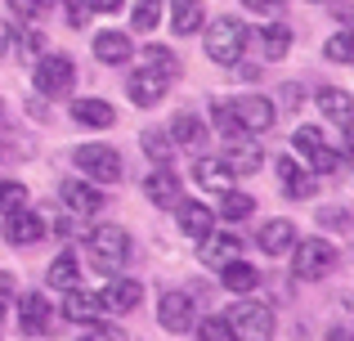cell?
Segmentation results:
<instances>
[{
    "mask_svg": "<svg viewBox=\"0 0 354 341\" xmlns=\"http://www.w3.org/2000/svg\"><path fill=\"white\" fill-rule=\"evenodd\" d=\"M86 256L90 265H95L99 274H121V265H126L130 256V234L121 225H99L86 234Z\"/></svg>",
    "mask_w": 354,
    "mask_h": 341,
    "instance_id": "1",
    "label": "cell"
},
{
    "mask_svg": "<svg viewBox=\"0 0 354 341\" xmlns=\"http://www.w3.org/2000/svg\"><path fill=\"white\" fill-rule=\"evenodd\" d=\"M225 324H229V333H234V341H269L274 337V310H269L265 301L238 297L234 306H229Z\"/></svg>",
    "mask_w": 354,
    "mask_h": 341,
    "instance_id": "2",
    "label": "cell"
},
{
    "mask_svg": "<svg viewBox=\"0 0 354 341\" xmlns=\"http://www.w3.org/2000/svg\"><path fill=\"white\" fill-rule=\"evenodd\" d=\"M247 41H251V32H247V23L242 18H216V23L207 27V59H216V63H238L242 59V50H247Z\"/></svg>",
    "mask_w": 354,
    "mask_h": 341,
    "instance_id": "3",
    "label": "cell"
},
{
    "mask_svg": "<svg viewBox=\"0 0 354 341\" xmlns=\"http://www.w3.org/2000/svg\"><path fill=\"white\" fill-rule=\"evenodd\" d=\"M72 167H81L86 180H95V184H117L121 180V153L113 144H77L72 149Z\"/></svg>",
    "mask_w": 354,
    "mask_h": 341,
    "instance_id": "4",
    "label": "cell"
},
{
    "mask_svg": "<svg viewBox=\"0 0 354 341\" xmlns=\"http://www.w3.org/2000/svg\"><path fill=\"white\" fill-rule=\"evenodd\" d=\"M332 265H337V247H332L328 238H301V243L292 247V274L305 279V283L332 274Z\"/></svg>",
    "mask_w": 354,
    "mask_h": 341,
    "instance_id": "5",
    "label": "cell"
},
{
    "mask_svg": "<svg viewBox=\"0 0 354 341\" xmlns=\"http://www.w3.org/2000/svg\"><path fill=\"white\" fill-rule=\"evenodd\" d=\"M32 81H36V90L41 95H68L72 86H77V63L68 59V54H41L36 59V72H32Z\"/></svg>",
    "mask_w": 354,
    "mask_h": 341,
    "instance_id": "6",
    "label": "cell"
},
{
    "mask_svg": "<svg viewBox=\"0 0 354 341\" xmlns=\"http://www.w3.org/2000/svg\"><path fill=\"white\" fill-rule=\"evenodd\" d=\"M292 144H296V153L310 162V171H314V175H337V171H341V153H332V149H328L323 131H314V126H296Z\"/></svg>",
    "mask_w": 354,
    "mask_h": 341,
    "instance_id": "7",
    "label": "cell"
},
{
    "mask_svg": "<svg viewBox=\"0 0 354 341\" xmlns=\"http://www.w3.org/2000/svg\"><path fill=\"white\" fill-rule=\"evenodd\" d=\"M157 324H162L166 333H193L198 315H193V297L189 292H171L166 288L162 297H157Z\"/></svg>",
    "mask_w": 354,
    "mask_h": 341,
    "instance_id": "8",
    "label": "cell"
},
{
    "mask_svg": "<svg viewBox=\"0 0 354 341\" xmlns=\"http://www.w3.org/2000/svg\"><path fill=\"white\" fill-rule=\"evenodd\" d=\"M234 113H238L242 135H260V131H269V126L278 122L274 99H265V95H238L234 99Z\"/></svg>",
    "mask_w": 354,
    "mask_h": 341,
    "instance_id": "9",
    "label": "cell"
},
{
    "mask_svg": "<svg viewBox=\"0 0 354 341\" xmlns=\"http://www.w3.org/2000/svg\"><path fill=\"white\" fill-rule=\"evenodd\" d=\"M166 86H171V77L166 72H157V68H135L130 72V81H126V90H130V104H139V108H157L162 104V95H166Z\"/></svg>",
    "mask_w": 354,
    "mask_h": 341,
    "instance_id": "10",
    "label": "cell"
},
{
    "mask_svg": "<svg viewBox=\"0 0 354 341\" xmlns=\"http://www.w3.org/2000/svg\"><path fill=\"white\" fill-rule=\"evenodd\" d=\"M104 310H113V315H126V310H139V301H144V283L139 279H126V274H113V283L104 288Z\"/></svg>",
    "mask_w": 354,
    "mask_h": 341,
    "instance_id": "11",
    "label": "cell"
},
{
    "mask_svg": "<svg viewBox=\"0 0 354 341\" xmlns=\"http://www.w3.org/2000/svg\"><path fill=\"white\" fill-rule=\"evenodd\" d=\"M59 198H63V207L77 211V216H95V211L104 207V193H99V184H90V180H63Z\"/></svg>",
    "mask_w": 354,
    "mask_h": 341,
    "instance_id": "12",
    "label": "cell"
},
{
    "mask_svg": "<svg viewBox=\"0 0 354 341\" xmlns=\"http://www.w3.org/2000/svg\"><path fill=\"white\" fill-rule=\"evenodd\" d=\"M175 220H180V229L189 238H198V243L211 234V229H216V211H211L207 202H193V198H180V202H175Z\"/></svg>",
    "mask_w": 354,
    "mask_h": 341,
    "instance_id": "13",
    "label": "cell"
},
{
    "mask_svg": "<svg viewBox=\"0 0 354 341\" xmlns=\"http://www.w3.org/2000/svg\"><path fill=\"white\" fill-rule=\"evenodd\" d=\"M5 238L14 247H32V243H41V238H45V220L36 216L32 207L9 211V216H5Z\"/></svg>",
    "mask_w": 354,
    "mask_h": 341,
    "instance_id": "14",
    "label": "cell"
},
{
    "mask_svg": "<svg viewBox=\"0 0 354 341\" xmlns=\"http://www.w3.org/2000/svg\"><path fill=\"white\" fill-rule=\"evenodd\" d=\"M99 315H104L99 292H86V288L63 292V319H68V324H99Z\"/></svg>",
    "mask_w": 354,
    "mask_h": 341,
    "instance_id": "15",
    "label": "cell"
},
{
    "mask_svg": "<svg viewBox=\"0 0 354 341\" xmlns=\"http://www.w3.org/2000/svg\"><path fill=\"white\" fill-rule=\"evenodd\" d=\"M242 238L238 234H216L211 229L207 238L198 243V256H202V265H229V261H242Z\"/></svg>",
    "mask_w": 354,
    "mask_h": 341,
    "instance_id": "16",
    "label": "cell"
},
{
    "mask_svg": "<svg viewBox=\"0 0 354 341\" xmlns=\"http://www.w3.org/2000/svg\"><path fill=\"white\" fill-rule=\"evenodd\" d=\"M260 162H265V153H260V144L251 140V135H234V140H229V149H225V167L234 171V175H256V171H260Z\"/></svg>",
    "mask_w": 354,
    "mask_h": 341,
    "instance_id": "17",
    "label": "cell"
},
{
    "mask_svg": "<svg viewBox=\"0 0 354 341\" xmlns=\"http://www.w3.org/2000/svg\"><path fill=\"white\" fill-rule=\"evenodd\" d=\"M18 324H23V333H27V337H41V333H50V324H54V310H50V301H45L41 292H27V297L18 301Z\"/></svg>",
    "mask_w": 354,
    "mask_h": 341,
    "instance_id": "18",
    "label": "cell"
},
{
    "mask_svg": "<svg viewBox=\"0 0 354 341\" xmlns=\"http://www.w3.org/2000/svg\"><path fill=\"white\" fill-rule=\"evenodd\" d=\"M314 104H319V113L328 117L332 126H354V99H350V90L323 86L319 95H314Z\"/></svg>",
    "mask_w": 354,
    "mask_h": 341,
    "instance_id": "19",
    "label": "cell"
},
{
    "mask_svg": "<svg viewBox=\"0 0 354 341\" xmlns=\"http://www.w3.org/2000/svg\"><path fill=\"white\" fill-rule=\"evenodd\" d=\"M256 247L265 256H287L296 247V225L292 220H265L260 234H256Z\"/></svg>",
    "mask_w": 354,
    "mask_h": 341,
    "instance_id": "20",
    "label": "cell"
},
{
    "mask_svg": "<svg viewBox=\"0 0 354 341\" xmlns=\"http://www.w3.org/2000/svg\"><path fill=\"white\" fill-rule=\"evenodd\" d=\"M166 135H171L175 149H202V140H207V122H202L198 113H175L171 126H166Z\"/></svg>",
    "mask_w": 354,
    "mask_h": 341,
    "instance_id": "21",
    "label": "cell"
},
{
    "mask_svg": "<svg viewBox=\"0 0 354 341\" xmlns=\"http://www.w3.org/2000/svg\"><path fill=\"white\" fill-rule=\"evenodd\" d=\"M278 180H283V189H287V198H314V171L310 167H301L296 158H278Z\"/></svg>",
    "mask_w": 354,
    "mask_h": 341,
    "instance_id": "22",
    "label": "cell"
},
{
    "mask_svg": "<svg viewBox=\"0 0 354 341\" xmlns=\"http://www.w3.org/2000/svg\"><path fill=\"white\" fill-rule=\"evenodd\" d=\"M144 198L157 202V207H175V202H180V175H175L171 167H157L144 180Z\"/></svg>",
    "mask_w": 354,
    "mask_h": 341,
    "instance_id": "23",
    "label": "cell"
},
{
    "mask_svg": "<svg viewBox=\"0 0 354 341\" xmlns=\"http://www.w3.org/2000/svg\"><path fill=\"white\" fill-rule=\"evenodd\" d=\"M90 50H95V59H99V63H108V68H121V63L135 54V45H130V36H126V32H99Z\"/></svg>",
    "mask_w": 354,
    "mask_h": 341,
    "instance_id": "24",
    "label": "cell"
},
{
    "mask_svg": "<svg viewBox=\"0 0 354 341\" xmlns=\"http://www.w3.org/2000/svg\"><path fill=\"white\" fill-rule=\"evenodd\" d=\"M202 23H207L202 0H171V32L175 36H198Z\"/></svg>",
    "mask_w": 354,
    "mask_h": 341,
    "instance_id": "25",
    "label": "cell"
},
{
    "mask_svg": "<svg viewBox=\"0 0 354 341\" xmlns=\"http://www.w3.org/2000/svg\"><path fill=\"white\" fill-rule=\"evenodd\" d=\"M72 122L99 131V126H113L117 122V108L108 104V99H72Z\"/></svg>",
    "mask_w": 354,
    "mask_h": 341,
    "instance_id": "26",
    "label": "cell"
},
{
    "mask_svg": "<svg viewBox=\"0 0 354 341\" xmlns=\"http://www.w3.org/2000/svg\"><path fill=\"white\" fill-rule=\"evenodd\" d=\"M193 180H198L207 193H229L234 189V171H229L225 162H216V158H198L193 162Z\"/></svg>",
    "mask_w": 354,
    "mask_h": 341,
    "instance_id": "27",
    "label": "cell"
},
{
    "mask_svg": "<svg viewBox=\"0 0 354 341\" xmlns=\"http://www.w3.org/2000/svg\"><path fill=\"white\" fill-rule=\"evenodd\" d=\"M220 283H225L229 292H238V297H247V292L260 288V270L247 265V261H229V265H220Z\"/></svg>",
    "mask_w": 354,
    "mask_h": 341,
    "instance_id": "28",
    "label": "cell"
},
{
    "mask_svg": "<svg viewBox=\"0 0 354 341\" xmlns=\"http://www.w3.org/2000/svg\"><path fill=\"white\" fill-rule=\"evenodd\" d=\"M139 149L148 153V162H153V167H171L175 144H171V135H166V126H148V131L139 135Z\"/></svg>",
    "mask_w": 354,
    "mask_h": 341,
    "instance_id": "29",
    "label": "cell"
},
{
    "mask_svg": "<svg viewBox=\"0 0 354 341\" xmlns=\"http://www.w3.org/2000/svg\"><path fill=\"white\" fill-rule=\"evenodd\" d=\"M260 50H265V59H287V50H292V27L269 23L265 32H260Z\"/></svg>",
    "mask_w": 354,
    "mask_h": 341,
    "instance_id": "30",
    "label": "cell"
},
{
    "mask_svg": "<svg viewBox=\"0 0 354 341\" xmlns=\"http://www.w3.org/2000/svg\"><path fill=\"white\" fill-rule=\"evenodd\" d=\"M45 279H50V288H59V292L77 288V279H81V274H77V256H72V252H59L50 261V274H45Z\"/></svg>",
    "mask_w": 354,
    "mask_h": 341,
    "instance_id": "31",
    "label": "cell"
},
{
    "mask_svg": "<svg viewBox=\"0 0 354 341\" xmlns=\"http://www.w3.org/2000/svg\"><path fill=\"white\" fill-rule=\"evenodd\" d=\"M323 59L350 63V68H354V27H346V32H332L328 41H323Z\"/></svg>",
    "mask_w": 354,
    "mask_h": 341,
    "instance_id": "32",
    "label": "cell"
},
{
    "mask_svg": "<svg viewBox=\"0 0 354 341\" xmlns=\"http://www.w3.org/2000/svg\"><path fill=\"white\" fill-rule=\"evenodd\" d=\"M251 211H256V198H251V193H220V211L216 216H225V220H247Z\"/></svg>",
    "mask_w": 354,
    "mask_h": 341,
    "instance_id": "33",
    "label": "cell"
},
{
    "mask_svg": "<svg viewBox=\"0 0 354 341\" xmlns=\"http://www.w3.org/2000/svg\"><path fill=\"white\" fill-rule=\"evenodd\" d=\"M130 23H135V32H153L162 23V0H135L130 5Z\"/></svg>",
    "mask_w": 354,
    "mask_h": 341,
    "instance_id": "34",
    "label": "cell"
},
{
    "mask_svg": "<svg viewBox=\"0 0 354 341\" xmlns=\"http://www.w3.org/2000/svg\"><path fill=\"white\" fill-rule=\"evenodd\" d=\"M9 36H14V50L18 54H23V59H32V54H41L45 50V36L41 32H36V27H9Z\"/></svg>",
    "mask_w": 354,
    "mask_h": 341,
    "instance_id": "35",
    "label": "cell"
},
{
    "mask_svg": "<svg viewBox=\"0 0 354 341\" xmlns=\"http://www.w3.org/2000/svg\"><path fill=\"white\" fill-rule=\"evenodd\" d=\"M144 63H148V68H157V72H166V77H175V72H180V59L171 54V45H148V50H144Z\"/></svg>",
    "mask_w": 354,
    "mask_h": 341,
    "instance_id": "36",
    "label": "cell"
},
{
    "mask_svg": "<svg viewBox=\"0 0 354 341\" xmlns=\"http://www.w3.org/2000/svg\"><path fill=\"white\" fill-rule=\"evenodd\" d=\"M27 202H32V198H27V184H18V180L0 184V211H5V216H9V211H23Z\"/></svg>",
    "mask_w": 354,
    "mask_h": 341,
    "instance_id": "37",
    "label": "cell"
},
{
    "mask_svg": "<svg viewBox=\"0 0 354 341\" xmlns=\"http://www.w3.org/2000/svg\"><path fill=\"white\" fill-rule=\"evenodd\" d=\"M198 341H234V333H229V324H225V315H207V319H198Z\"/></svg>",
    "mask_w": 354,
    "mask_h": 341,
    "instance_id": "38",
    "label": "cell"
},
{
    "mask_svg": "<svg viewBox=\"0 0 354 341\" xmlns=\"http://www.w3.org/2000/svg\"><path fill=\"white\" fill-rule=\"evenodd\" d=\"M211 117H216V131L225 135V140H234V135H242V126H238V113H234V104H216V108H211Z\"/></svg>",
    "mask_w": 354,
    "mask_h": 341,
    "instance_id": "39",
    "label": "cell"
},
{
    "mask_svg": "<svg viewBox=\"0 0 354 341\" xmlns=\"http://www.w3.org/2000/svg\"><path fill=\"white\" fill-rule=\"evenodd\" d=\"M63 9H68V27H86L90 14H95L90 0H63Z\"/></svg>",
    "mask_w": 354,
    "mask_h": 341,
    "instance_id": "40",
    "label": "cell"
},
{
    "mask_svg": "<svg viewBox=\"0 0 354 341\" xmlns=\"http://www.w3.org/2000/svg\"><path fill=\"white\" fill-rule=\"evenodd\" d=\"M278 95H283V99H278V104L274 108H283V113H292V108H301V86H283V90H278Z\"/></svg>",
    "mask_w": 354,
    "mask_h": 341,
    "instance_id": "41",
    "label": "cell"
},
{
    "mask_svg": "<svg viewBox=\"0 0 354 341\" xmlns=\"http://www.w3.org/2000/svg\"><path fill=\"white\" fill-rule=\"evenodd\" d=\"M86 341H130L121 328H113V324H95V333H90Z\"/></svg>",
    "mask_w": 354,
    "mask_h": 341,
    "instance_id": "42",
    "label": "cell"
},
{
    "mask_svg": "<svg viewBox=\"0 0 354 341\" xmlns=\"http://www.w3.org/2000/svg\"><path fill=\"white\" fill-rule=\"evenodd\" d=\"M242 9H256V14H278L283 0H242Z\"/></svg>",
    "mask_w": 354,
    "mask_h": 341,
    "instance_id": "43",
    "label": "cell"
},
{
    "mask_svg": "<svg viewBox=\"0 0 354 341\" xmlns=\"http://www.w3.org/2000/svg\"><path fill=\"white\" fill-rule=\"evenodd\" d=\"M9 297H14V279H9V274L0 270V319H5V306H9Z\"/></svg>",
    "mask_w": 354,
    "mask_h": 341,
    "instance_id": "44",
    "label": "cell"
},
{
    "mask_svg": "<svg viewBox=\"0 0 354 341\" xmlns=\"http://www.w3.org/2000/svg\"><path fill=\"white\" fill-rule=\"evenodd\" d=\"M229 72H234V77H242V81H256V77H260V68H251V63H229Z\"/></svg>",
    "mask_w": 354,
    "mask_h": 341,
    "instance_id": "45",
    "label": "cell"
},
{
    "mask_svg": "<svg viewBox=\"0 0 354 341\" xmlns=\"http://www.w3.org/2000/svg\"><path fill=\"white\" fill-rule=\"evenodd\" d=\"M90 5H95V14H117L126 0H90Z\"/></svg>",
    "mask_w": 354,
    "mask_h": 341,
    "instance_id": "46",
    "label": "cell"
},
{
    "mask_svg": "<svg viewBox=\"0 0 354 341\" xmlns=\"http://www.w3.org/2000/svg\"><path fill=\"white\" fill-rule=\"evenodd\" d=\"M332 14H337L341 23H350V27H354V5H332Z\"/></svg>",
    "mask_w": 354,
    "mask_h": 341,
    "instance_id": "47",
    "label": "cell"
},
{
    "mask_svg": "<svg viewBox=\"0 0 354 341\" xmlns=\"http://www.w3.org/2000/svg\"><path fill=\"white\" fill-rule=\"evenodd\" d=\"M5 50H9V41H5V36H0V54H5Z\"/></svg>",
    "mask_w": 354,
    "mask_h": 341,
    "instance_id": "48",
    "label": "cell"
},
{
    "mask_svg": "<svg viewBox=\"0 0 354 341\" xmlns=\"http://www.w3.org/2000/svg\"><path fill=\"white\" fill-rule=\"evenodd\" d=\"M36 5H41V9H45V5H54V0H36Z\"/></svg>",
    "mask_w": 354,
    "mask_h": 341,
    "instance_id": "49",
    "label": "cell"
}]
</instances>
